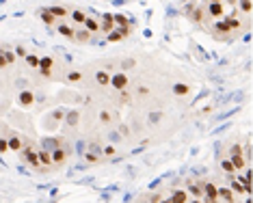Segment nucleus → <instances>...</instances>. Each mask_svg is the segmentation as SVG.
I'll use <instances>...</instances> for the list:
<instances>
[{
  "mask_svg": "<svg viewBox=\"0 0 253 203\" xmlns=\"http://www.w3.org/2000/svg\"><path fill=\"white\" fill-rule=\"evenodd\" d=\"M217 195H219V201H223V203H236V197L229 190V186H219Z\"/></svg>",
  "mask_w": 253,
  "mask_h": 203,
  "instance_id": "dca6fc26",
  "label": "nucleus"
},
{
  "mask_svg": "<svg viewBox=\"0 0 253 203\" xmlns=\"http://www.w3.org/2000/svg\"><path fill=\"white\" fill-rule=\"evenodd\" d=\"M130 32H132L130 26H126V29H113V30L106 35V39L111 41V43H117V41H124L126 37H130Z\"/></svg>",
  "mask_w": 253,
  "mask_h": 203,
  "instance_id": "0eeeda50",
  "label": "nucleus"
},
{
  "mask_svg": "<svg viewBox=\"0 0 253 203\" xmlns=\"http://www.w3.org/2000/svg\"><path fill=\"white\" fill-rule=\"evenodd\" d=\"M0 153H9V145H7L4 136H0Z\"/></svg>",
  "mask_w": 253,
  "mask_h": 203,
  "instance_id": "79ce46f5",
  "label": "nucleus"
},
{
  "mask_svg": "<svg viewBox=\"0 0 253 203\" xmlns=\"http://www.w3.org/2000/svg\"><path fill=\"white\" fill-rule=\"evenodd\" d=\"M39 54H35V52H29V54H26V58H24V61H26V65H29V67L31 69H37V67H39Z\"/></svg>",
  "mask_w": 253,
  "mask_h": 203,
  "instance_id": "c756f323",
  "label": "nucleus"
},
{
  "mask_svg": "<svg viewBox=\"0 0 253 203\" xmlns=\"http://www.w3.org/2000/svg\"><path fill=\"white\" fill-rule=\"evenodd\" d=\"M102 158H104L102 153H95V151H85V153H82V160H85V162H89V164L100 162Z\"/></svg>",
  "mask_w": 253,
  "mask_h": 203,
  "instance_id": "7c9ffc66",
  "label": "nucleus"
},
{
  "mask_svg": "<svg viewBox=\"0 0 253 203\" xmlns=\"http://www.w3.org/2000/svg\"><path fill=\"white\" fill-rule=\"evenodd\" d=\"M171 93L173 95H178V97H184V95H189L190 93V87L186 85V82H175V85L171 87Z\"/></svg>",
  "mask_w": 253,
  "mask_h": 203,
  "instance_id": "4be33fe9",
  "label": "nucleus"
},
{
  "mask_svg": "<svg viewBox=\"0 0 253 203\" xmlns=\"http://www.w3.org/2000/svg\"><path fill=\"white\" fill-rule=\"evenodd\" d=\"M223 2H227V4H236V0H223Z\"/></svg>",
  "mask_w": 253,
  "mask_h": 203,
  "instance_id": "3c124183",
  "label": "nucleus"
},
{
  "mask_svg": "<svg viewBox=\"0 0 253 203\" xmlns=\"http://www.w3.org/2000/svg\"><path fill=\"white\" fill-rule=\"evenodd\" d=\"M139 203H152V201H150V197L145 195V197H141V199H139Z\"/></svg>",
  "mask_w": 253,
  "mask_h": 203,
  "instance_id": "de8ad7c7",
  "label": "nucleus"
},
{
  "mask_svg": "<svg viewBox=\"0 0 253 203\" xmlns=\"http://www.w3.org/2000/svg\"><path fill=\"white\" fill-rule=\"evenodd\" d=\"M91 39H93V35L87 29H82V26H78L76 29V32H74V41L76 43H80V46H87V43H91Z\"/></svg>",
  "mask_w": 253,
  "mask_h": 203,
  "instance_id": "f8f14e48",
  "label": "nucleus"
},
{
  "mask_svg": "<svg viewBox=\"0 0 253 203\" xmlns=\"http://www.w3.org/2000/svg\"><path fill=\"white\" fill-rule=\"evenodd\" d=\"M203 15H206V13H203V7H192L189 13H186V18H189L192 24H201V22H203Z\"/></svg>",
  "mask_w": 253,
  "mask_h": 203,
  "instance_id": "aec40b11",
  "label": "nucleus"
},
{
  "mask_svg": "<svg viewBox=\"0 0 253 203\" xmlns=\"http://www.w3.org/2000/svg\"><path fill=\"white\" fill-rule=\"evenodd\" d=\"M117 132H119V136H122V139H126V136H130V128H128L126 123H119Z\"/></svg>",
  "mask_w": 253,
  "mask_h": 203,
  "instance_id": "ea45409f",
  "label": "nucleus"
},
{
  "mask_svg": "<svg viewBox=\"0 0 253 203\" xmlns=\"http://www.w3.org/2000/svg\"><path fill=\"white\" fill-rule=\"evenodd\" d=\"M39 74H41V78H46V80H52V76H54V58L52 57H41L39 58Z\"/></svg>",
  "mask_w": 253,
  "mask_h": 203,
  "instance_id": "39448f33",
  "label": "nucleus"
},
{
  "mask_svg": "<svg viewBox=\"0 0 253 203\" xmlns=\"http://www.w3.org/2000/svg\"><path fill=\"white\" fill-rule=\"evenodd\" d=\"M20 158H22V162H26L29 167H39V158H37V151L32 149V143H26L24 147L20 149Z\"/></svg>",
  "mask_w": 253,
  "mask_h": 203,
  "instance_id": "f257e3e1",
  "label": "nucleus"
},
{
  "mask_svg": "<svg viewBox=\"0 0 253 203\" xmlns=\"http://www.w3.org/2000/svg\"><path fill=\"white\" fill-rule=\"evenodd\" d=\"M229 190H232L234 195H251V188H247V186L240 184L238 179H232V184H229Z\"/></svg>",
  "mask_w": 253,
  "mask_h": 203,
  "instance_id": "5701e85b",
  "label": "nucleus"
},
{
  "mask_svg": "<svg viewBox=\"0 0 253 203\" xmlns=\"http://www.w3.org/2000/svg\"><path fill=\"white\" fill-rule=\"evenodd\" d=\"M136 93H139V95H147V93H150V89H147V87H139V89H136Z\"/></svg>",
  "mask_w": 253,
  "mask_h": 203,
  "instance_id": "49530a36",
  "label": "nucleus"
},
{
  "mask_svg": "<svg viewBox=\"0 0 253 203\" xmlns=\"http://www.w3.org/2000/svg\"><path fill=\"white\" fill-rule=\"evenodd\" d=\"M203 13L212 20H221L225 15V2H208L206 9H203Z\"/></svg>",
  "mask_w": 253,
  "mask_h": 203,
  "instance_id": "423d86ee",
  "label": "nucleus"
},
{
  "mask_svg": "<svg viewBox=\"0 0 253 203\" xmlns=\"http://www.w3.org/2000/svg\"><path fill=\"white\" fill-rule=\"evenodd\" d=\"M32 102H35V93H32L31 89H24V91L18 93V104H20L22 108L32 106Z\"/></svg>",
  "mask_w": 253,
  "mask_h": 203,
  "instance_id": "9b49d317",
  "label": "nucleus"
},
{
  "mask_svg": "<svg viewBox=\"0 0 253 203\" xmlns=\"http://www.w3.org/2000/svg\"><path fill=\"white\" fill-rule=\"evenodd\" d=\"M162 119V113H150L147 115V123H158Z\"/></svg>",
  "mask_w": 253,
  "mask_h": 203,
  "instance_id": "4c0bfd02",
  "label": "nucleus"
},
{
  "mask_svg": "<svg viewBox=\"0 0 253 203\" xmlns=\"http://www.w3.org/2000/svg\"><path fill=\"white\" fill-rule=\"evenodd\" d=\"M71 24L78 29V26L85 24V20H87V11H82V9H69V18H67Z\"/></svg>",
  "mask_w": 253,
  "mask_h": 203,
  "instance_id": "9d476101",
  "label": "nucleus"
},
{
  "mask_svg": "<svg viewBox=\"0 0 253 203\" xmlns=\"http://www.w3.org/2000/svg\"><path fill=\"white\" fill-rule=\"evenodd\" d=\"M108 141H111V143H119V141H122V136H119L117 130H111V132H108Z\"/></svg>",
  "mask_w": 253,
  "mask_h": 203,
  "instance_id": "a19ab883",
  "label": "nucleus"
},
{
  "mask_svg": "<svg viewBox=\"0 0 253 203\" xmlns=\"http://www.w3.org/2000/svg\"><path fill=\"white\" fill-rule=\"evenodd\" d=\"M80 121V113L78 111H69V113H65V125L67 128H76Z\"/></svg>",
  "mask_w": 253,
  "mask_h": 203,
  "instance_id": "b1692460",
  "label": "nucleus"
},
{
  "mask_svg": "<svg viewBox=\"0 0 253 203\" xmlns=\"http://www.w3.org/2000/svg\"><path fill=\"white\" fill-rule=\"evenodd\" d=\"M108 87H113L115 91H126L130 87V78H128V74L126 71H115V74H111V85Z\"/></svg>",
  "mask_w": 253,
  "mask_h": 203,
  "instance_id": "f03ea898",
  "label": "nucleus"
},
{
  "mask_svg": "<svg viewBox=\"0 0 253 203\" xmlns=\"http://www.w3.org/2000/svg\"><path fill=\"white\" fill-rule=\"evenodd\" d=\"M2 54H4V61H7V65H15V63H18V57H15L13 48H7V50H2Z\"/></svg>",
  "mask_w": 253,
  "mask_h": 203,
  "instance_id": "72a5a7b5",
  "label": "nucleus"
},
{
  "mask_svg": "<svg viewBox=\"0 0 253 203\" xmlns=\"http://www.w3.org/2000/svg\"><path fill=\"white\" fill-rule=\"evenodd\" d=\"M54 30H57V35L65 37V39L74 41V32H76V26L71 24L69 20H59L57 24H54Z\"/></svg>",
  "mask_w": 253,
  "mask_h": 203,
  "instance_id": "7ed1b4c3",
  "label": "nucleus"
},
{
  "mask_svg": "<svg viewBox=\"0 0 253 203\" xmlns=\"http://www.w3.org/2000/svg\"><path fill=\"white\" fill-rule=\"evenodd\" d=\"M9 65H7V61H4V54H2V48H0V69H7Z\"/></svg>",
  "mask_w": 253,
  "mask_h": 203,
  "instance_id": "37998d69",
  "label": "nucleus"
},
{
  "mask_svg": "<svg viewBox=\"0 0 253 203\" xmlns=\"http://www.w3.org/2000/svg\"><path fill=\"white\" fill-rule=\"evenodd\" d=\"M186 193H189V197H190V199H201V197H203V190H201V182L199 184H192V182H189V184H186Z\"/></svg>",
  "mask_w": 253,
  "mask_h": 203,
  "instance_id": "6ab92c4d",
  "label": "nucleus"
},
{
  "mask_svg": "<svg viewBox=\"0 0 253 203\" xmlns=\"http://www.w3.org/2000/svg\"><path fill=\"white\" fill-rule=\"evenodd\" d=\"M136 67V61L134 58H126V61H122V71L124 69H134Z\"/></svg>",
  "mask_w": 253,
  "mask_h": 203,
  "instance_id": "58836bf2",
  "label": "nucleus"
},
{
  "mask_svg": "<svg viewBox=\"0 0 253 203\" xmlns=\"http://www.w3.org/2000/svg\"><path fill=\"white\" fill-rule=\"evenodd\" d=\"M113 20H115V29H126V26H130L128 24V18H126L124 13H115Z\"/></svg>",
  "mask_w": 253,
  "mask_h": 203,
  "instance_id": "2f4dec72",
  "label": "nucleus"
},
{
  "mask_svg": "<svg viewBox=\"0 0 253 203\" xmlns=\"http://www.w3.org/2000/svg\"><path fill=\"white\" fill-rule=\"evenodd\" d=\"M82 29H87L91 35H97V32H100V18H95V15H87Z\"/></svg>",
  "mask_w": 253,
  "mask_h": 203,
  "instance_id": "4468645a",
  "label": "nucleus"
},
{
  "mask_svg": "<svg viewBox=\"0 0 253 203\" xmlns=\"http://www.w3.org/2000/svg\"><path fill=\"white\" fill-rule=\"evenodd\" d=\"M97 119H100V123L102 125H111L115 119H119V117H115V115L111 113V111H106V108H102L100 111V115H97Z\"/></svg>",
  "mask_w": 253,
  "mask_h": 203,
  "instance_id": "bb28decb",
  "label": "nucleus"
},
{
  "mask_svg": "<svg viewBox=\"0 0 253 203\" xmlns=\"http://www.w3.org/2000/svg\"><path fill=\"white\" fill-rule=\"evenodd\" d=\"M37 158H39V167H43V171H48V169H52V156L48 149H37Z\"/></svg>",
  "mask_w": 253,
  "mask_h": 203,
  "instance_id": "2eb2a0df",
  "label": "nucleus"
},
{
  "mask_svg": "<svg viewBox=\"0 0 253 203\" xmlns=\"http://www.w3.org/2000/svg\"><path fill=\"white\" fill-rule=\"evenodd\" d=\"M212 30H214V32H221V35H225V32H232V29H229L227 22H225L223 18H221V20H214Z\"/></svg>",
  "mask_w": 253,
  "mask_h": 203,
  "instance_id": "cd10ccee",
  "label": "nucleus"
},
{
  "mask_svg": "<svg viewBox=\"0 0 253 203\" xmlns=\"http://www.w3.org/2000/svg\"><path fill=\"white\" fill-rule=\"evenodd\" d=\"M186 203H203V201H201V199H189Z\"/></svg>",
  "mask_w": 253,
  "mask_h": 203,
  "instance_id": "09e8293b",
  "label": "nucleus"
},
{
  "mask_svg": "<svg viewBox=\"0 0 253 203\" xmlns=\"http://www.w3.org/2000/svg\"><path fill=\"white\" fill-rule=\"evenodd\" d=\"M190 197H189V193H186L184 188H175V190H171V195H169V201L171 203H186Z\"/></svg>",
  "mask_w": 253,
  "mask_h": 203,
  "instance_id": "a211bd4d",
  "label": "nucleus"
},
{
  "mask_svg": "<svg viewBox=\"0 0 253 203\" xmlns=\"http://www.w3.org/2000/svg\"><path fill=\"white\" fill-rule=\"evenodd\" d=\"M52 117L61 119V117H65V111H63V108H59V111H54V113H52Z\"/></svg>",
  "mask_w": 253,
  "mask_h": 203,
  "instance_id": "a18cd8bd",
  "label": "nucleus"
},
{
  "mask_svg": "<svg viewBox=\"0 0 253 203\" xmlns=\"http://www.w3.org/2000/svg\"><path fill=\"white\" fill-rule=\"evenodd\" d=\"M57 147H61V141L59 139H43L41 141V149H48V151H52V149H57Z\"/></svg>",
  "mask_w": 253,
  "mask_h": 203,
  "instance_id": "c85d7f7f",
  "label": "nucleus"
},
{
  "mask_svg": "<svg viewBox=\"0 0 253 203\" xmlns=\"http://www.w3.org/2000/svg\"><path fill=\"white\" fill-rule=\"evenodd\" d=\"M102 156H104V158H115V156H117V147H115V145L102 147Z\"/></svg>",
  "mask_w": 253,
  "mask_h": 203,
  "instance_id": "f704fd0d",
  "label": "nucleus"
},
{
  "mask_svg": "<svg viewBox=\"0 0 253 203\" xmlns=\"http://www.w3.org/2000/svg\"><path fill=\"white\" fill-rule=\"evenodd\" d=\"M89 151H95V153H102V147H100V145H95V143H91V145H89Z\"/></svg>",
  "mask_w": 253,
  "mask_h": 203,
  "instance_id": "c03bdc74",
  "label": "nucleus"
},
{
  "mask_svg": "<svg viewBox=\"0 0 253 203\" xmlns=\"http://www.w3.org/2000/svg\"><path fill=\"white\" fill-rule=\"evenodd\" d=\"M37 13H39V18H41L43 24H46V26H50V29H54V24H57V22H59V20L54 18V15H52L48 9H39V11H37Z\"/></svg>",
  "mask_w": 253,
  "mask_h": 203,
  "instance_id": "412c9836",
  "label": "nucleus"
},
{
  "mask_svg": "<svg viewBox=\"0 0 253 203\" xmlns=\"http://www.w3.org/2000/svg\"><path fill=\"white\" fill-rule=\"evenodd\" d=\"M46 9L50 11L57 20H67L69 18V7H63V4H50V7H46Z\"/></svg>",
  "mask_w": 253,
  "mask_h": 203,
  "instance_id": "ddd939ff",
  "label": "nucleus"
},
{
  "mask_svg": "<svg viewBox=\"0 0 253 203\" xmlns=\"http://www.w3.org/2000/svg\"><path fill=\"white\" fill-rule=\"evenodd\" d=\"M208 2H223V0H208Z\"/></svg>",
  "mask_w": 253,
  "mask_h": 203,
  "instance_id": "603ef678",
  "label": "nucleus"
},
{
  "mask_svg": "<svg viewBox=\"0 0 253 203\" xmlns=\"http://www.w3.org/2000/svg\"><path fill=\"white\" fill-rule=\"evenodd\" d=\"M219 164H221V171H223L225 175H229V177H234V175L238 173V171L234 169V164L229 162V158H221V160H219Z\"/></svg>",
  "mask_w": 253,
  "mask_h": 203,
  "instance_id": "a878e982",
  "label": "nucleus"
},
{
  "mask_svg": "<svg viewBox=\"0 0 253 203\" xmlns=\"http://www.w3.org/2000/svg\"><path fill=\"white\" fill-rule=\"evenodd\" d=\"M13 52H15V57H18V58H26V54H29V50H26L24 46H20V43L13 48Z\"/></svg>",
  "mask_w": 253,
  "mask_h": 203,
  "instance_id": "e433bc0d",
  "label": "nucleus"
},
{
  "mask_svg": "<svg viewBox=\"0 0 253 203\" xmlns=\"http://www.w3.org/2000/svg\"><path fill=\"white\" fill-rule=\"evenodd\" d=\"M65 80L71 82V85H76V82H82V80H85V74H82L80 69H69L67 74H65Z\"/></svg>",
  "mask_w": 253,
  "mask_h": 203,
  "instance_id": "393cba45",
  "label": "nucleus"
},
{
  "mask_svg": "<svg viewBox=\"0 0 253 203\" xmlns=\"http://www.w3.org/2000/svg\"><path fill=\"white\" fill-rule=\"evenodd\" d=\"M100 18V32H104V35H108L113 29H115V20H113V13H102L97 15Z\"/></svg>",
  "mask_w": 253,
  "mask_h": 203,
  "instance_id": "1a4fd4ad",
  "label": "nucleus"
},
{
  "mask_svg": "<svg viewBox=\"0 0 253 203\" xmlns=\"http://www.w3.org/2000/svg\"><path fill=\"white\" fill-rule=\"evenodd\" d=\"M119 102L122 104H130L132 102V93L126 89V91H119Z\"/></svg>",
  "mask_w": 253,
  "mask_h": 203,
  "instance_id": "c9c22d12",
  "label": "nucleus"
},
{
  "mask_svg": "<svg viewBox=\"0 0 253 203\" xmlns=\"http://www.w3.org/2000/svg\"><path fill=\"white\" fill-rule=\"evenodd\" d=\"M93 80H95V85H100V87H108V85H111V71L97 69L95 76H93Z\"/></svg>",
  "mask_w": 253,
  "mask_h": 203,
  "instance_id": "f3484780",
  "label": "nucleus"
},
{
  "mask_svg": "<svg viewBox=\"0 0 253 203\" xmlns=\"http://www.w3.org/2000/svg\"><path fill=\"white\" fill-rule=\"evenodd\" d=\"M50 156H52V164H54V167H63V164L67 162V149H65L63 145L57 147V149H52Z\"/></svg>",
  "mask_w": 253,
  "mask_h": 203,
  "instance_id": "6e6552de",
  "label": "nucleus"
},
{
  "mask_svg": "<svg viewBox=\"0 0 253 203\" xmlns=\"http://www.w3.org/2000/svg\"><path fill=\"white\" fill-rule=\"evenodd\" d=\"M4 139H7V145H9V151H13V153H20V149L22 147L26 145V141L24 136H22L20 132H9L7 136H4Z\"/></svg>",
  "mask_w": 253,
  "mask_h": 203,
  "instance_id": "20e7f679",
  "label": "nucleus"
},
{
  "mask_svg": "<svg viewBox=\"0 0 253 203\" xmlns=\"http://www.w3.org/2000/svg\"><path fill=\"white\" fill-rule=\"evenodd\" d=\"M184 2H186V0H184Z\"/></svg>",
  "mask_w": 253,
  "mask_h": 203,
  "instance_id": "864d4df0",
  "label": "nucleus"
},
{
  "mask_svg": "<svg viewBox=\"0 0 253 203\" xmlns=\"http://www.w3.org/2000/svg\"><path fill=\"white\" fill-rule=\"evenodd\" d=\"M158 203H171V201H169V197H162V199L158 201Z\"/></svg>",
  "mask_w": 253,
  "mask_h": 203,
  "instance_id": "8fccbe9b",
  "label": "nucleus"
},
{
  "mask_svg": "<svg viewBox=\"0 0 253 203\" xmlns=\"http://www.w3.org/2000/svg\"><path fill=\"white\" fill-rule=\"evenodd\" d=\"M238 11H243L245 15H251V0H236Z\"/></svg>",
  "mask_w": 253,
  "mask_h": 203,
  "instance_id": "473e14b6",
  "label": "nucleus"
}]
</instances>
